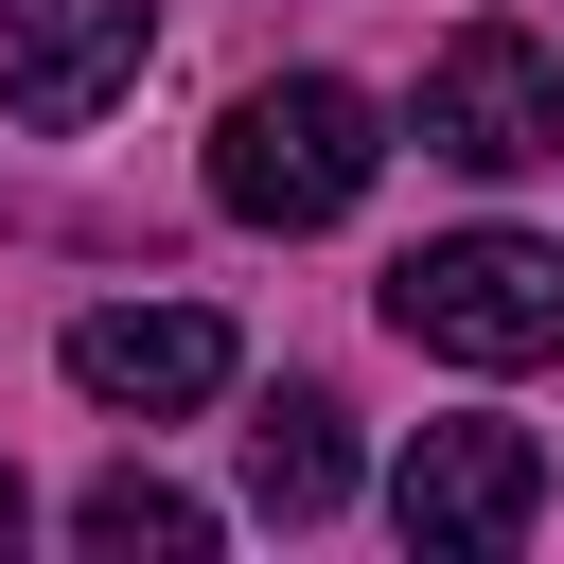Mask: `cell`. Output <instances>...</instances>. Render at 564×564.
I'll use <instances>...</instances> for the list:
<instances>
[{
	"label": "cell",
	"mask_w": 564,
	"mask_h": 564,
	"mask_svg": "<svg viewBox=\"0 0 564 564\" xmlns=\"http://www.w3.org/2000/svg\"><path fill=\"white\" fill-rule=\"evenodd\" d=\"M370 159H388L370 88L282 70V88H247V106L212 123V212H229V229H335V212L370 194Z\"/></svg>",
	"instance_id": "obj_1"
},
{
	"label": "cell",
	"mask_w": 564,
	"mask_h": 564,
	"mask_svg": "<svg viewBox=\"0 0 564 564\" xmlns=\"http://www.w3.org/2000/svg\"><path fill=\"white\" fill-rule=\"evenodd\" d=\"M335 494H352V405H335V388H282V405L247 423V511H264V529H317Z\"/></svg>",
	"instance_id": "obj_7"
},
{
	"label": "cell",
	"mask_w": 564,
	"mask_h": 564,
	"mask_svg": "<svg viewBox=\"0 0 564 564\" xmlns=\"http://www.w3.org/2000/svg\"><path fill=\"white\" fill-rule=\"evenodd\" d=\"M70 388L176 423V405L229 388V317H212V300H106V317H70Z\"/></svg>",
	"instance_id": "obj_6"
},
{
	"label": "cell",
	"mask_w": 564,
	"mask_h": 564,
	"mask_svg": "<svg viewBox=\"0 0 564 564\" xmlns=\"http://www.w3.org/2000/svg\"><path fill=\"white\" fill-rule=\"evenodd\" d=\"M18 529H35V494H18V476H0V564H18Z\"/></svg>",
	"instance_id": "obj_9"
},
{
	"label": "cell",
	"mask_w": 564,
	"mask_h": 564,
	"mask_svg": "<svg viewBox=\"0 0 564 564\" xmlns=\"http://www.w3.org/2000/svg\"><path fill=\"white\" fill-rule=\"evenodd\" d=\"M423 159H458V176L564 159V53L511 35V18H458V35L423 53Z\"/></svg>",
	"instance_id": "obj_3"
},
{
	"label": "cell",
	"mask_w": 564,
	"mask_h": 564,
	"mask_svg": "<svg viewBox=\"0 0 564 564\" xmlns=\"http://www.w3.org/2000/svg\"><path fill=\"white\" fill-rule=\"evenodd\" d=\"M141 53H159V0H0V106H18L35 141L106 123V106L141 88Z\"/></svg>",
	"instance_id": "obj_4"
},
{
	"label": "cell",
	"mask_w": 564,
	"mask_h": 564,
	"mask_svg": "<svg viewBox=\"0 0 564 564\" xmlns=\"http://www.w3.org/2000/svg\"><path fill=\"white\" fill-rule=\"evenodd\" d=\"M70 546H88V564H194V546H212V511H194L176 476H141V458H123V476H88V494H70Z\"/></svg>",
	"instance_id": "obj_8"
},
{
	"label": "cell",
	"mask_w": 564,
	"mask_h": 564,
	"mask_svg": "<svg viewBox=\"0 0 564 564\" xmlns=\"http://www.w3.org/2000/svg\"><path fill=\"white\" fill-rule=\"evenodd\" d=\"M388 335L441 352V370H546L564 352V247L529 229H441L388 264Z\"/></svg>",
	"instance_id": "obj_2"
},
{
	"label": "cell",
	"mask_w": 564,
	"mask_h": 564,
	"mask_svg": "<svg viewBox=\"0 0 564 564\" xmlns=\"http://www.w3.org/2000/svg\"><path fill=\"white\" fill-rule=\"evenodd\" d=\"M388 511H405V546H529V511H546V458H529V423H423L405 441V476H388Z\"/></svg>",
	"instance_id": "obj_5"
}]
</instances>
